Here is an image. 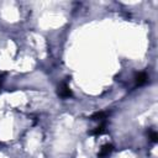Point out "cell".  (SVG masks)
Returning <instances> with one entry per match:
<instances>
[{
  "instance_id": "cell-1",
  "label": "cell",
  "mask_w": 158,
  "mask_h": 158,
  "mask_svg": "<svg viewBox=\"0 0 158 158\" xmlns=\"http://www.w3.org/2000/svg\"><path fill=\"white\" fill-rule=\"evenodd\" d=\"M58 95L60 98H69V96H72V91H70V89H69L67 83H63L58 88Z\"/></svg>"
},
{
  "instance_id": "cell-2",
  "label": "cell",
  "mask_w": 158,
  "mask_h": 158,
  "mask_svg": "<svg viewBox=\"0 0 158 158\" xmlns=\"http://www.w3.org/2000/svg\"><path fill=\"white\" fill-rule=\"evenodd\" d=\"M111 152H112V144L106 143V144H104V146L100 148V152L98 153V157H99V158H105V157L110 156Z\"/></svg>"
},
{
  "instance_id": "cell-3",
  "label": "cell",
  "mask_w": 158,
  "mask_h": 158,
  "mask_svg": "<svg viewBox=\"0 0 158 158\" xmlns=\"http://www.w3.org/2000/svg\"><path fill=\"white\" fill-rule=\"evenodd\" d=\"M147 79H148V77H147V74L144 73V72H141V73H138L137 75H136V85H143L146 81H147Z\"/></svg>"
},
{
  "instance_id": "cell-4",
  "label": "cell",
  "mask_w": 158,
  "mask_h": 158,
  "mask_svg": "<svg viewBox=\"0 0 158 158\" xmlns=\"http://www.w3.org/2000/svg\"><path fill=\"white\" fill-rule=\"evenodd\" d=\"M105 115H106L105 112H96L91 116V120H102L105 117Z\"/></svg>"
},
{
  "instance_id": "cell-5",
  "label": "cell",
  "mask_w": 158,
  "mask_h": 158,
  "mask_svg": "<svg viewBox=\"0 0 158 158\" xmlns=\"http://www.w3.org/2000/svg\"><path fill=\"white\" fill-rule=\"evenodd\" d=\"M104 131H105V130H104V126H100V127H96L91 133H93V135H101Z\"/></svg>"
},
{
  "instance_id": "cell-6",
  "label": "cell",
  "mask_w": 158,
  "mask_h": 158,
  "mask_svg": "<svg viewBox=\"0 0 158 158\" xmlns=\"http://www.w3.org/2000/svg\"><path fill=\"white\" fill-rule=\"evenodd\" d=\"M151 139H152V142H157V133L156 132H151Z\"/></svg>"
}]
</instances>
